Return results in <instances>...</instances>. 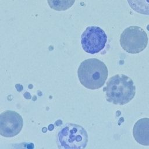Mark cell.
I'll use <instances>...</instances> for the list:
<instances>
[{
  "instance_id": "obj_1",
  "label": "cell",
  "mask_w": 149,
  "mask_h": 149,
  "mask_svg": "<svg viewBox=\"0 0 149 149\" xmlns=\"http://www.w3.org/2000/svg\"><path fill=\"white\" fill-rule=\"evenodd\" d=\"M104 91L107 101L123 105L133 100L136 94V87L130 77L117 74L109 79Z\"/></svg>"
},
{
  "instance_id": "obj_2",
  "label": "cell",
  "mask_w": 149,
  "mask_h": 149,
  "mask_svg": "<svg viewBox=\"0 0 149 149\" xmlns=\"http://www.w3.org/2000/svg\"><path fill=\"white\" fill-rule=\"evenodd\" d=\"M108 74L105 64L97 58L83 61L77 70L80 83L90 90H97L102 87L107 79Z\"/></svg>"
},
{
  "instance_id": "obj_3",
  "label": "cell",
  "mask_w": 149,
  "mask_h": 149,
  "mask_svg": "<svg viewBox=\"0 0 149 149\" xmlns=\"http://www.w3.org/2000/svg\"><path fill=\"white\" fill-rule=\"evenodd\" d=\"M56 142L59 148H84L88 143L87 133L79 125L66 123L58 133Z\"/></svg>"
},
{
  "instance_id": "obj_4",
  "label": "cell",
  "mask_w": 149,
  "mask_h": 149,
  "mask_svg": "<svg viewBox=\"0 0 149 149\" xmlns=\"http://www.w3.org/2000/svg\"><path fill=\"white\" fill-rule=\"evenodd\" d=\"M122 48L129 54H138L147 47L148 38L146 31L140 27L132 26L126 28L120 37Z\"/></svg>"
},
{
  "instance_id": "obj_5",
  "label": "cell",
  "mask_w": 149,
  "mask_h": 149,
  "mask_svg": "<svg viewBox=\"0 0 149 149\" xmlns=\"http://www.w3.org/2000/svg\"><path fill=\"white\" fill-rule=\"evenodd\" d=\"M107 42L105 31L98 26H88L81 36V44L85 52L91 54L102 51Z\"/></svg>"
},
{
  "instance_id": "obj_6",
  "label": "cell",
  "mask_w": 149,
  "mask_h": 149,
  "mask_svg": "<svg viewBox=\"0 0 149 149\" xmlns=\"http://www.w3.org/2000/svg\"><path fill=\"white\" fill-rule=\"evenodd\" d=\"M23 126V118L17 112L8 110L0 114V135L14 137L20 132Z\"/></svg>"
},
{
  "instance_id": "obj_7",
  "label": "cell",
  "mask_w": 149,
  "mask_h": 149,
  "mask_svg": "<svg viewBox=\"0 0 149 149\" xmlns=\"http://www.w3.org/2000/svg\"><path fill=\"white\" fill-rule=\"evenodd\" d=\"M133 135L135 140L141 145L149 146V118L138 120L134 125Z\"/></svg>"
},
{
  "instance_id": "obj_8",
  "label": "cell",
  "mask_w": 149,
  "mask_h": 149,
  "mask_svg": "<svg viewBox=\"0 0 149 149\" xmlns=\"http://www.w3.org/2000/svg\"><path fill=\"white\" fill-rule=\"evenodd\" d=\"M130 8L138 13L149 15V0H127Z\"/></svg>"
},
{
  "instance_id": "obj_9",
  "label": "cell",
  "mask_w": 149,
  "mask_h": 149,
  "mask_svg": "<svg viewBox=\"0 0 149 149\" xmlns=\"http://www.w3.org/2000/svg\"><path fill=\"white\" fill-rule=\"evenodd\" d=\"M49 7L56 11H64L74 4L75 0H47Z\"/></svg>"
}]
</instances>
